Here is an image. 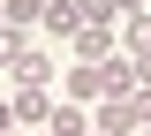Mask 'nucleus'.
<instances>
[{
    "label": "nucleus",
    "mask_w": 151,
    "mask_h": 136,
    "mask_svg": "<svg viewBox=\"0 0 151 136\" xmlns=\"http://www.w3.org/2000/svg\"><path fill=\"white\" fill-rule=\"evenodd\" d=\"M121 53V23H83L68 38V60H113Z\"/></svg>",
    "instance_id": "nucleus-1"
},
{
    "label": "nucleus",
    "mask_w": 151,
    "mask_h": 136,
    "mask_svg": "<svg viewBox=\"0 0 151 136\" xmlns=\"http://www.w3.org/2000/svg\"><path fill=\"white\" fill-rule=\"evenodd\" d=\"M8 106H15V121H23V129H38V136H45V114H53V91H45V83H15V91H8Z\"/></svg>",
    "instance_id": "nucleus-2"
},
{
    "label": "nucleus",
    "mask_w": 151,
    "mask_h": 136,
    "mask_svg": "<svg viewBox=\"0 0 151 136\" xmlns=\"http://www.w3.org/2000/svg\"><path fill=\"white\" fill-rule=\"evenodd\" d=\"M45 136H91V106H83V98H60V91H53V114H45Z\"/></svg>",
    "instance_id": "nucleus-3"
},
{
    "label": "nucleus",
    "mask_w": 151,
    "mask_h": 136,
    "mask_svg": "<svg viewBox=\"0 0 151 136\" xmlns=\"http://www.w3.org/2000/svg\"><path fill=\"white\" fill-rule=\"evenodd\" d=\"M38 30H45V38H76V30H83V0H45Z\"/></svg>",
    "instance_id": "nucleus-4"
},
{
    "label": "nucleus",
    "mask_w": 151,
    "mask_h": 136,
    "mask_svg": "<svg viewBox=\"0 0 151 136\" xmlns=\"http://www.w3.org/2000/svg\"><path fill=\"white\" fill-rule=\"evenodd\" d=\"M121 53L151 60V8H129V15H121Z\"/></svg>",
    "instance_id": "nucleus-5"
},
{
    "label": "nucleus",
    "mask_w": 151,
    "mask_h": 136,
    "mask_svg": "<svg viewBox=\"0 0 151 136\" xmlns=\"http://www.w3.org/2000/svg\"><path fill=\"white\" fill-rule=\"evenodd\" d=\"M91 129H106V136H136L129 98H98V106H91Z\"/></svg>",
    "instance_id": "nucleus-6"
},
{
    "label": "nucleus",
    "mask_w": 151,
    "mask_h": 136,
    "mask_svg": "<svg viewBox=\"0 0 151 136\" xmlns=\"http://www.w3.org/2000/svg\"><path fill=\"white\" fill-rule=\"evenodd\" d=\"M98 83H106V98H129V91H136V60H129V53L98 60Z\"/></svg>",
    "instance_id": "nucleus-7"
},
{
    "label": "nucleus",
    "mask_w": 151,
    "mask_h": 136,
    "mask_svg": "<svg viewBox=\"0 0 151 136\" xmlns=\"http://www.w3.org/2000/svg\"><path fill=\"white\" fill-rule=\"evenodd\" d=\"M15 83H45V91H53V83H60V60H53V53H38V45H30V60L15 68Z\"/></svg>",
    "instance_id": "nucleus-8"
},
{
    "label": "nucleus",
    "mask_w": 151,
    "mask_h": 136,
    "mask_svg": "<svg viewBox=\"0 0 151 136\" xmlns=\"http://www.w3.org/2000/svg\"><path fill=\"white\" fill-rule=\"evenodd\" d=\"M8 8V30H38V15H45V0H0Z\"/></svg>",
    "instance_id": "nucleus-9"
},
{
    "label": "nucleus",
    "mask_w": 151,
    "mask_h": 136,
    "mask_svg": "<svg viewBox=\"0 0 151 136\" xmlns=\"http://www.w3.org/2000/svg\"><path fill=\"white\" fill-rule=\"evenodd\" d=\"M30 60V30H0V68H23Z\"/></svg>",
    "instance_id": "nucleus-10"
},
{
    "label": "nucleus",
    "mask_w": 151,
    "mask_h": 136,
    "mask_svg": "<svg viewBox=\"0 0 151 136\" xmlns=\"http://www.w3.org/2000/svg\"><path fill=\"white\" fill-rule=\"evenodd\" d=\"M129 15V0H83V23H121Z\"/></svg>",
    "instance_id": "nucleus-11"
},
{
    "label": "nucleus",
    "mask_w": 151,
    "mask_h": 136,
    "mask_svg": "<svg viewBox=\"0 0 151 136\" xmlns=\"http://www.w3.org/2000/svg\"><path fill=\"white\" fill-rule=\"evenodd\" d=\"M8 129H23V121H15V106H8V98H0V136H8Z\"/></svg>",
    "instance_id": "nucleus-12"
},
{
    "label": "nucleus",
    "mask_w": 151,
    "mask_h": 136,
    "mask_svg": "<svg viewBox=\"0 0 151 136\" xmlns=\"http://www.w3.org/2000/svg\"><path fill=\"white\" fill-rule=\"evenodd\" d=\"M8 136H38V129H8Z\"/></svg>",
    "instance_id": "nucleus-13"
},
{
    "label": "nucleus",
    "mask_w": 151,
    "mask_h": 136,
    "mask_svg": "<svg viewBox=\"0 0 151 136\" xmlns=\"http://www.w3.org/2000/svg\"><path fill=\"white\" fill-rule=\"evenodd\" d=\"M0 30H8V8H0Z\"/></svg>",
    "instance_id": "nucleus-14"
},
{
    "label": "nucleus",
    "mask_w": 151,
    "mask_h": 136,
    "mask_svg": "<svg viewBox=\"0 0 151 136\" xmlns=\"http://www.w3.org/2000/svg\"><path fill=\"white\" fill-rule=\"evenodd\" d=\"M144 136H151V121H144Z\"/></svg>",
    "instance_id": "nucleus-15"
},
{
    "label": "nucleus",
    "mask_w": 151,
    "mask_h": 136,
    "mask_svg": "<svg viewBox=\"0 0 151 136\" xmlns=\"http://www.w3.org/2000/svg\"><path fill=\"white\" fill-rule=\"evenodd\" d=\"M91 136H106V129H91Z\"/></svg>",
    "instance_id": "nucleus-16"
}]
</instances>
